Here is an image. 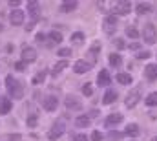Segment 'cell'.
I'll return each instance as SVG.
<instances>
[{"label": "cell", "instance_id": "6da1fadb", "mask_svg": "<svg viewBox=\"0 0 157 141\" xmlns=\"http://www.w3.org/2000/svg\"><path fill=\"white\" fill-rule=\"evenodd\" d=\"M6 86H7V92H9L11 97H15V99H22V97H24L22 84H20L13 75H7V77H6Z\"/></svg>", "mask_w": 157, "mask_h": 141}, {"label": "cell", "instance_id": "7a4b0ae2", "mask_svg": "<svg viewBox=\"0 0 157 141\" xmlns=\"http://www.w3.org/2000/svg\"><path fill=\"white\" fill-rule=\"evenodd\" d=\"M117 26H119V20L115 15H108L104 18V22H102V30H104L106 35H113L117 31Z\"/></svg>", "mask_w": 157, "mask_h": 141}, {"label": "cell", "instance_id": "3957f363", "mask_svg": "<svg viewBox=\"0 0 157 141\" xmlns=\"http://www.w3.org/2000/svg\"><path fill=\"white\" fill-rule=\"evenodd\" d=\"M143 38L146 44H155L157 42V30L154 24H144L143 28Z\"/></svg>", "mask_w": 157, "mask_h": 141}, {"label": "cell", "instance_id": "277c9868", "mask_svg": "<svg viewBox=\"0 0 157 141\" xmlns=\"http://www.w3.org/2000/svg\"><path fill=\"white\" fill-rule=\"evenodd\" d=\"M66 132V125L62 123V121H57V123H53V127H51V130L48 132V139L51 141H57L62 134Z\"/></svg>", "mask_w": 157, "mask_h": 141}, {"label": "cell", "instance_id": "5b68a950", "mask_svg": "<svg viewBox=\"0 0 157 141\" xmlns=\"http://www.w3.org/2000/svg\"><path fill=\"white\" fill-rule=\"evenodd\" d=\"M42 105H44V110L53 112V110H57V106H59V99H57V95H46L44 101H42Z\"/></svg>", "mask_w": 157, "mask_h": 141}, {"label": "cell", "instance_id": "8992f818", "mask_svg": "<svg viewBox=\"0 0 157 141\" xmlns=\"http://www.w3.org/2000/svg\"><path fill=\"white\" fill-rule=\"evenodd\" d=\"M130 11H132V4H130V2H117V4L113 6L115 17H117V15H128Z\"/></svg>", "mask_w": 157, "mask_h": 141}, {"label": "cell", "instance_id": "52a82bcc", "mask_svg": "<svg viewBox=\"0 0 157 141\" xmlns=\"http://www.w3.org/2000/svg\"><path fill=\"white\" fill-rule=\"evenodd\" d=\"M9 22H11L13 26H22V22H24V13H22L20 9H13L11 15H9Z\"/></svg>", "mask_w": 157, "mask_h": 141}, {"label": "cell", "instance_id": "ba28073f", "mask_svg": "<svg viewBox=\"0 0 157 141\" xmlns=\"http://www.w3.org/2000/svg\"><path fill=\"white\" fill-rule=\"evenodd\" d=\"M28 11H29V15H31L33 22H37V20H39V17H40V6H39V2L31 0V2L28 4Z\"/></svg>", "mask_w": 157, "mask_h": 141}, {"label": "cell", "instance_id": "9c48e42d", "mask_svg": "<svg viewBox=\"0 0 157 141\" xmlns=\"http://www.w3.org/2000/svg\"><path fill=\"white\" fill-rule=\"evenodd\" d=\"M64 105H66L68 110H80V108H82L80 101H78L75 95H68V97H66V101H64Z\"/></svg>", "mask_w": 157, "mask_h": 141}, {"label": "cell", "instance_id": "30bf717a", "mask_svg": "<svg viewBox=\"0 0 157 141\" xmlns=\"http://www.w3.org/2000/svg\"><path fill=\"white\" fill-rule=\"evenodd\" d=\"M37 59V51L33 48H24L22 50V62H33Z\"/></svg>", "mask_w": 157, "mask_h": 141}, {"label": "cell", "instance_id": "8fae6325", "mask_svg": "<svg viewBox=\"0 0 157 141\" xmlns=\"http://www.w3.org/2000/svg\"><path fill=\"white\" fill-rule=\"evenodd\" d=\"M90 70H91V64L88 61H77L73 64V71H77V73H86V71H90Z\"/></svg>", "mask_w": 157, "mask_h": 141}, {"label": "cell", "instance_id": "7c38bea8", "mask_svg": "<svg viewBox=\"0 0 157 141\" xmlns=\"http://www.w3.org/2000/svg\"><path fill=\"white\" fill-rule=\"evenodd\" d=\"M139 99H141V95H139V90H133V92H130V94H128V97H126V106H128V108L135 106L137 103H139Z\"/></svg>", "mask_w": 157, "mask_h": 141}, {"label": "cell", "instance_id": "4fadbf2b", "mask_svg": "<svg viewBox=\"0 0 157 141\" xmlns=\"http://www.w3.org/2000/svg\"><path fill=\"white\" fill-rule=\"evenodd\" d=\"M9 110H11V99L6 97V95H2L0 97V115L9 114Z\"/></svg>", "mask_w": 157, "mask_h": 141}, {"label": "cell", "instance_id": "5bb4252c", "mask_svg": "<svg viewBox=\"0 0 157 141\" xmlns=\"http://www.w3.org/2000/svg\"><path fill=\"white\" fill-rule=\"evenodd\" d=\"M144 77L148 81H155L157 79V64H148L144 70Z\"/></svg>", "mask_w": 157, "mask_h": 141}, {"label": "cell", "instance_id": "9a60e30c", "mask_svg": "<svg viewBox=\"0 0 157 141\" xmlns=\"http://www.w3.org/2000/svg\"><path fill=\"white\" fill-rule=\"evenodd\" d=\"M97 83H99V86H108L112 81H110V73L106 70L99 71V77H97Z\"/></svg>", "mask_w": 157, "mask_h": 141}, {"label": "cell", "instance_id": "2e32d148", "mask_svg": "<svg viewBox=\"0 0 157 141\" xmlns=\"http://www.w3.org/2000/svg\"><path fill=\"white\" fill-rule=\"evenodd\" d=\"M113 101H117V92L115 90H108L102 97V105H112Z\"/></svg>", "mask_w": 157, "mask_h": 141}, {"label": "cell", "instance_id": "e0dca14e", "mask_svg": "<svg viewBox=\"0 0 157 141\" xmlns=\"http://www.w3.org/2000/svg\"><path fill=\"white\" fill-rule=\"evenodd\" d=\"M122 121V115L121 114H112V115H108L106 119H104V123L108 125V127H113V125H117Z\"/></svg>", "mask_w": 157, "mask_h": 141}, {"label": "cell", "instance_id": "ac0fdd59", "mask_svg": "<svg viewBox=\"0 0 157 141\" xmlns=\"http://www.w3.org/2000/svg\"><path fill=\"white\" fill-rule=\"evenodd\" d=\"M77 2H62L60 4V11H64V13H70V11H75L77 9Z\"/></svg>", "mask_w": 157, "mask_h": 141}, {"label": "cell", "instance_id": "d6986e66", "mask_svg": "<svg viewBox=\"0 0 157 141\" xmlns=\"http://www.w3.org/2000/svg\"><path fill=\"white\" fill-rule=\"evenodd\" d=\"M135 9H137V13H139V15H144V13H150V11H152V6H150V4H144V2H141V4H137V7H135Z\"/></svg>", "mask_w": 157, "mask_h": 141}, {"label": "cell", "instance_id": "ffe728a7", "mask_svg": "<svg viewBox=\"0 0 157 141\" xmlns=\"http://www.w3.org/2000/svg\"><path fill=\"white\" fill-rule=\"evenodd\" d=\"M126 134H128V136H132V138H137V136H139V127H137V125H133V123H132V125H128V127H126Z\"/></svg>", "mask_w": 157, "mask_h": 141}, {"label": "cell", "instance_id": "44dd1931", "mask_svg": "<svg viewBox=\"0 0 157 141\" xmlns=\"http://www.w3.org/2000/svg\"><path fill=\"white\" fill-rule=\"evenodd\" d=\"M110 64L115 66V68L121 66V64H122V57H121L119 53H112V55H110Z\"/></svg>", "mask_w": 157, "mask_h": 141}, {"label": "cell", "instance_id": "7402d4cb", "mask_svg": "<svg viewBox=\"0 0 157 141\" xmlns=\"http://www.w3.org/2000/svg\"><path fill=\"white\" fill-rule=\"evenodd\" d=\"M117 81L121 84H130L132 83V75H128V73H117Z\"/></svg>", "mask_w": 157, "mask_h": 141}, {"label": "cell", "instance_id": "603a6c76", "mask_svg": "<svg viewBox=\"0 0 157 141\" xmlns=\"http://www.w3.org/2000/svg\"><path fill=\"white\" fill-rule=\"evenodd\" d=\"M75 125L77 127H88L90 125V117L88 115H78L77 119H75Z\"/></svg>", "mask_w": 157, "mask_h": 141}, {"label": "cell", "instance_id": "cb8c5ba5", "mask_svg": "<svg viewBox=\"0 0 157 141\" xmlns=\"http://www.w3.org/2000/svg\"><path fill=\"white\" fill-rule=\"evenodd\" d=\"M46 70H40L35 77H33V84H40V83H44V79H46Z\"/></svg>", "mask_w": 157, "mask_h": 141}, {"label": "cell", "instance_id": "d4e9b609", "mask_svg": "<svg viewBox=\"0 0 157 141\" xmlns=\"http://www.w3.org/2000/svg\"><path fill=\"white\" fill-rule=\"evenodd\" d=\"M82 42H84V33L77 31V33L71 35V44H82Z\"/></svg>", "mask_w": 157, "mask_h": 141}, {"label": "cell", "instance_id": "484cf974", "mask_svg": "<svg viewBox=\"0 0 157 141\" xmlns=\"http://www.w3.org/2000/svg\"><path fill=\"white\" fill-rule=\"evenodd\" d=\"M146 105L148 106H157V92L150 94V95L146 97Z\"/></svg>", "mask_w": 157, "mask_h": 141}, {"label": "cell", "instance_id": "4316f807", "mask_svg": "<svg viewBox=\"0 0 157 141\" xmlns=\"http://www.w3.org/2000/svg\"><path fill=\"white\" fill-rule=\"evenodd\" d=\"M126 37H130V38H137V37H139V31H137L135 28L128 26V28H126Z\"/></svg>", "mask_w": 157, "mask_h": 141}, {"label": "cell", "instance_id": "83f0119b", "mask_svg": "<svg viewBox=\"0 0 157 141\" xmlns=\"http://www.w3.org/2000/svg\"><path fill=\"white\" fill-rule=\"evenodd\" d=\"M122 132H110L108 134V141H119V139H122Z\"/></svg>", "mask_w": 157, "mask_h": 141}, {"label": "cell", "instance_id": "f1b7e54d", "mask_svg": "<svg viewBox=\"0 0 157 141\" xmlns=\"http://www.w3.org/2000/svg\"><path fill=\"white\" fill-rule=\"evenodd\" d=\"M66 66H68V62H66V61H60V62H59V64L53 68V75H57L59 71H62L64 68H66Z\"/></svg>", "mask_w": 157, "mask_h": 141}, {"label": "cell", "instance_id": "f546056e", "mask_svg": "<svg viewBox=\"0 0 157 141\" xmlns=\"http://www.w3.org/2000/svg\"><path fill=\"white\" fill-rule=\"evenodd\" d=\"M37 121H39V117H37L35 114H31V115L28 117V127H31V128H33V127H37Z\"/></svg>", "mask_w": 157, "mask_h": 141}, {"label": "cell", "instance_id": "4dcf8cb0", "mask_svg": "<svg viewBox=\"0 0 157 141\" xmlns=\"http://www.w3.org/2000/svg\"><path fill=\"white\" fill-rule=\"evenodd\" d=\"M49 37H51V40H53V42H59V44L62 42V35H60L59 31H51V33H49Z\"/></svg>", "mask_w": 157, "mask_h": 141}, {"label": "cell", "instance_id": "1f68e13d", "mask_svg": "<svg viewBox=\"0 0 157 141\" xmlns=\"http://www.w3.org/2000/svg\"><path fill=\"white\" fill-rule=\"evenodd\" d=\"M90 53H91V59H93V61H97V55H99V44H97V42L93 44V48L90 50Z\"/></svg>", "mask_w": 157, "mask_h": 141}, {"label": "cell", "instance_id": "d6a6232c", "mask_svg": "<svg viewBox=\"0 0 157 141\" xmlns=\"http://www.w3.org/2000/svg\"><path fill=\"white\" fill-rule=\"evenodd\" d=\"M57 53H59L60 57H70V55H71V50H70V48H60Z\"/></svg>", "mask_w": 157, "mask_h": 141}, {"label": "cell", "instance_id": "836d02e7", "mask_svg": "<svg viewBox=\"0 0 157 141\" xmlns=\"http://www.w3.org/2000/svg\"><path fill=\"white\" fill-rule=\"evenodd\" d=\"M82 94H84V95H91V94H93V88H91L90 84H84V86H82Z\"/></svg>", "mask_w": 157, "mask_h": 141}, {"label": "cell", "instance_id": "e575fe53", "mask_svg": "<svg viewBox=\"0 0 157 141\" xmlns=\"http://www.w3.org/2000/svg\"><path fill=\"white\" fill-rule=\"evenodd\" d=\"M91 141H102V134H101L99 130H93V134H91Z\"/></svg>", "mask_w": 157, "mask_h": 141}, {"label": "cell", "instance_id": "d590c367", "mask_svg": "<svg viewBox=\"0 0 157 141\" xmlns=\"http://www.w3.org/2000/svg\"><path fill=\"white\" fill-rule=\"evenodd\" d=\"M150 55H152L150 51H139V53H137V59H148Z\"/></svg>", "mask_w": 157, "mask_h": 141}, {"label": "cell", "instance_id": "8d00e7d4", "mask_svg": "<svg viewBox=\"0 0 157 141\" xmlns=\"http://www.w3.org/2000/svg\"><path fill=\"white\" fill-rule=\"evenodd\" d=\"M71 141H88V138H86L84 134H78V136H73Z\"/></svg>", "mask_w": 157, "mask_h": 141}, {"label": "cell", "instance_id": "74e56055", "mask_svg": "<svg viewBox=\"0 0 157 141\" xmlns=\"http://www.w3.org/2000/svg\"><path fill=\"white\" fill-rule=\"evenodd\" d=\"M24 68H26V62H22V61L15 64V70H18V71H24Z\"/></svg>", "mask_w": 157, "mask_h": 141}, {"label": "cell", "instance_id": "f35d334b", "mask_svg": "<svg viewBox=\"0 0 157 141\" xmlns=\"http://www.w3.org/2000/svg\"><path fill=\"white\" fill-rule=\"evenodd\" d=\"M7 139H9V141H18V139H20V134H15V136L11 134V136H9Z\"/></svg>", "mask_w": 157, "mask_h": 141}, {"label": "cell", "instance_id": "ab89813d", "mask_svg": "<svg viewBox=\"0 0 157 141\" xmlns=\"http://www.w3.org/2000/svg\"><path fill=\"white\" fill-rule=\"evenodd\" d=\"M44 40H46V35L44 33H39L37 35V42H44Z\"/></svg>", "mask_w": 157, "mask_h": 141}, {"label": "cell", "instance_id": "60d3db41", "mask_svg": "<svg viewBox=\"0 0 157 141\" xmlns=\"http://www.w3.org/2000/svg\"><path fill=\"white\" fill-rule=\"evenodd\" d=\"M115 46H117L119 50H121V48H124V42H122V40L119 38V40H115Z\"/></svg>", "mask_w": 157, "mask_h": 141}, {"label": "cell", "instance_id": "b9f144b4", "mask_svg": "<svg viewBox=\"0 0 157 141\" xmlns=\"http://www.w3.org/2000/svg\"><path fill=\"white\" fill-rule=\"evenodd\" d=\"M20 4V0H9V6L11 7H15V6H18Z\"/></svg>", "mask_w": 157, "mask_h": 141}, {"label": "cell", "instance_id": "7bdbcfd3", "mask_svg": "<svg viewBox=\"0 0 157 141\" xmlns=\"http://www.w3.org/2000/svg\"><path fill=\"white\" fill-rule=\"evenodd\" d=\"M139 48H141V46H139L137 42H132V44H130V50H139Z\"/></svg>", "mask_w": 157, "mask_h": 141}, {"label": "cell", "instance_id": "ee69618b", "mask_svg": "<svg viewBox=\"0 0 157 141\" xmlns=\"http://www.w3.org/2000/svg\"><path fill=\"white\" fill-rule=\"evenodd\" d=\"M33 26H35V22H29V24H26V31H29V30H33Z\"/></svg>", "mask_w": 157, "mask_h": 141}, {"label": "cell", "instance_id": "f6af8a7d", "mask_svg": "<svg viewBox=\"0 0 157 141\" xmlns=\"http://www.w3.org/2000/svg\"><path fill=\"white\" fill-rule=\"evenodd\" d=\"M2 30H4V28H2V24H0V31H2Z\"/></svg>", "mask_w": 157, "mask_h": 141}, {"label": "cell", "instance_id": "bcb514c9", "mask_svg": "<svg viewBox=\"0 0 157 141\" xmlns=\"http://www.w3.org/2000/svg\"><path fill=\"white\" fill-rule=\"evenodd\" d=\"M152 141H157V138H154V139H152Z\"/></svg>", "mask_w": 157, "mask_h": 141}]
</instances>
